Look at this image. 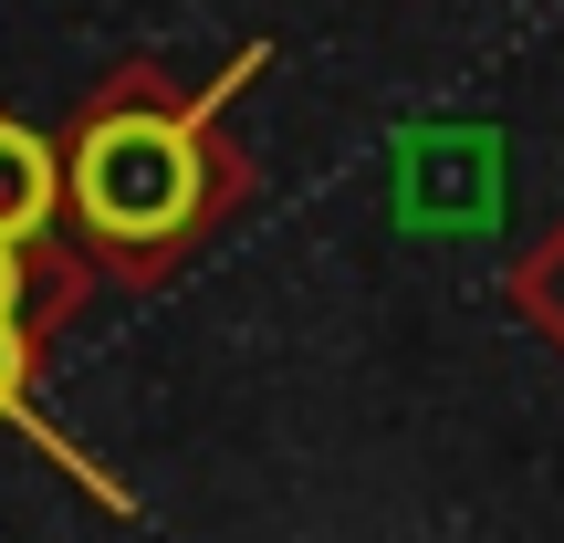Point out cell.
<instances>
[{"mask_svg":"<svg viewBox=\"0 0 564 543\" xmlns=\"http://www.w3.org/2000/svg\"><path fill=\"white\" fill-rule=\"evenodd\" d=\"M74 209L105 241H167L199 209V146L167 116H105L74 146Z\"/></svg>","mask_w":564,"mask_h":543,"instance_id":"1","label":"cell"},{"mask_svg":"<svg viewBox=\"0 0 564 543\" xmlns=\"http://www.w3.org/2000/svg\"><path fill=\"white\" fill-rule=\"evenodd\" d=\"M42 220H53V158L32 126L0 116V241H32Z\"/></svg>","mask_w":564,"mask_h":543,"instance_id":"2","label":"cell"},{"mask_svg":"<svg viewBox=\"0 0 564 543\" xmlns=\"http://www.w3.org/2000/svg\"><path fill=\"white\" fill-rule=\"evenodd\" d=\"M21 377H32V345H21V324H11V314H0V408H11V398H21Z\"/></svg>","mask_w":564,"mask_h":543,"instance_id":"3","label":"cell"},{"mask_svg":"<svg viewBox=\"0 0 564 543\" xmlns=\"http://www.w3.org/2000/svg\"><path fill=\"white\" fill-rule=\"evenodd\" d=\"M21 303V262H11V241H0V314Z\"/></svg>","mask_w":564,"mask_h":543,"instance_id":"4","label":"cell"}]
</instances>
